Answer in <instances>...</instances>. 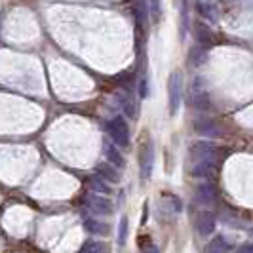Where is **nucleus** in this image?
Masks as SVG:
<instances>
[{
    "label": "nucleus",
    "instance_id": "obj_1",
    "mask_svg": "<svg viewBox=\"0 0 253 253\" xmlns=\"http://www.w3.org/2000/svg\"><path fill=\"white\" fill-rule=\"evenodd\" d=\"M190 158L192 162H210V164L219 166L221 154L213 143H194L190 149Z\"/></svg>",
    "mask_w": 253,
    "mask_h": 253
},
{
    "label": "nucleus",
    "instance_id": "obj_2",
    "mask_svg": "<svg viewBox=\"0 0 253 253\" xmlns=\"http://www.w3.org/2000/svg\"><path fill=\"white\" fill-rule=\"evenodd\" d=\"M107 131L113 137V141L120 147H127L129 145V127L124 116H114L113 120H109L107 124Z\"/></svg>",
    "mask_w": 253,
    "mask_h": 253
},
{
    "label": "nucleus",
    "instance_id": "obj_3",
    "mask_svg": "<svg viewBox=\"0 0 253 253\" xmlns=\"http://www.w3.org/2000/svg\"><path fill=\"white\" fill-rule=\"evenodd\" d=\"M181 75L173 73L169 75V82H168V93H169V114H175L179 111V103H181Z\"/></svg>",
    "mask_w": 253,
    "mask_h": 253
},
{
    "label": "nucleus",
    "instance_id": "obj_4",
    "mask_svg": "<svg viewBox=\"0 0 253 253\" xmlns=\"http://www.w3.org/2000/svg\"><path fill=\"white\" fill-rule=\"evenodd\" d=\"M194 198L200 206H213L217 202V187L211 181H204L196 187Z\"/></svg>",
    "mask_w": 253,
    "mask_h": 253
},
{
    "label": "nucleus",
    "instance_id": "obj_5",
    "mask_svg": "<svg viewBox=\"0 0 253 253\" xmlns=\"http://www.w3.org/2000/svg\"><path fill=\"white\" fill-rule=\"evenodd\" d=\"M139 160H141V177L149 179L152 173V166H154V149H152V143L147 141L139 152Z\"/></svg>",
    "mask_w": 253,
    "mask_h": 253
},
{
    "label": "nucleus",
    "instance_id": "obj_6",
    "mask_svg": "<svg viewBox=\"0 0 253 253\" xmlns=\"http://www.w3.org/2000/svg\"><path fill=\"white\" fill-rule=\"evenodd\" d=\"M86 204H88L89 210H91L93 213H97V215H111V213H113V204L109 202L105 196L89 194L88 198H86Z\"/></svg>",
    "mask_w": 253,
    "mask_h": 253
},
{
    "label": "nucleus",
    "instance_id": "obj_7",
    "mask_svg": "<svg viewBox=\"0 0 253 253\" xmlns=\"http://www.w3.org/2000/svg\"><path fill=\"white\" fill-rule=\"evenodd\" d=\"M217 168L219 166L210 164V162H192L189 168L190 175L198 179H213L217 173Z\"/></svg>",
    "mask_w": 253,
    "mask_h": 253
},
{
    "label": "nucleus",
    "instance_id": "obj_8",
    "mask_svg": "<svg viewBox=\"0 0 253 253\" xmlns=\"http://www.w3.org/2000/svg\"><path fill=\"white\" fill-rule=\"evenodd\" d=\"M194 131L200 135H217L219 133V126L215 120H211L210 116H198L194 120Z\"/></svg>",
    "mask_w": 253,
    "mask_h": 253
},
{
    "label": "nucleus",
    "instance_id": "obj_9",
    "mask_svg": "<svg viewBox=\"0 0 253 253\" xmlns=\"http://www.w3.org/2000/svg\"><path fill=\"white\" fill-rule=\"evenodd\" d=\"M196 228L202 236H210L213 230H215V215L210 213V211H204L196 217Z\"/></svg>",
    "mask_w": 253,
    "mask_h": 253
},
{
    "label": "nucleus",
    "instance_id": "obj_10",
    "mask_svg": "<svg viewBox=\"0 0 253 253\" xmlns=\"http://www.w3.org/2000/svg\"><path fill=\"white\" fill-rule=\"evenodd\" d=\"M97 173H99V177H101V179L109 181V183H113V185H116V183L120 181V173H118V168H114V166L109 164V162H105V164H99V166H97Z\"/></svg>",
    "mask_w": 253,
    "mask_h": 253
},
{
    "label": "nucleus",
    "instance_id": "obj_11",
    "mask_svg": "<svg viewBox=\"0 0 253 253\" xmlns=\"http://www.w3.org/2000/svg\"><path fill=\"white\" fill-rule=\"evenodd\" d=\"M194 37H196V40H198V44H211L213 42V33L210 31V27L204 25V23H196V27H194Z\"/></svg>",
    "mask_w": 253,
    "mask_h": 253
},
{
    "label": "nucleus",
    "instance_id": "obj_12",
    "mask_svg": "<svg viewBox=\"0 0 253 253\" xmlns=\"http://www.w3.org/2000/svg\"><path fill=\"white\" fill-rule=\"evenodd\" d=\"M105 156H107V162L109 164H113L114 168H124V156L120 154V151L116 149V147H113V145H107L105 147Z\"/></svg>",
    "mask_w": 253,
    "mask_h": 253
},
{
    "label": "nucleus",
    "instance_id": "obj_13",
    "mask_svg": "<svg viewBox=\"0 0 253 253\" xmlns=\"http://www.w3.org/2000/svg\"><path fill=\"white\" fill-rule=\"evenodd\" d=\"M228 252V242L223 236H217L206 246V253H227Z\"/></svg>",
    "mask_w": 253,
    "mask_h": 253
},
{
    "label": "nucleus",
    "instance_id": "obj_14",
    "mask_svg": "<svg viewBox=\"0 0 253 253\" xmlns=\"http://www.w3.org/2000/svg\"><path fill=\"white\" fill-rule=\"evenodd\" d=\"M84 227L88 228L91 234H107L109 232V228L105 227L103 223H99V221H95V219H84Z\"/></svg>",
    "mask_w": 253,
    "mask_h": 253
},
{
    "label": "nucleus",
    "instance_id": "obj_15",
    "mask_svg": "<svg viewBox=\"0 0 253 253\" xmlns=\"http://www.w3.org/2000/svg\"><path fill=\"white\" fill-rule=\"evenodd\" d=\"M80 253H109V248L103 242H88V244H84Z\"/></svg>",
    "mask_w": 253,
    "mask_h": 253
},
{
    "label": "nucleus",
    "instance_id": "obj_16",
    "mask_svg": "<svg viewBox=\"0 0 253 253\" xmlns=\"http://www.w3.org/2000/svg\"><path fill=\"white\" fill-rule=\"evenodd\" d=\"M192 105H194L198 111H208V109L211 107V105H210V97H208L204 91H200V93H196V95H194Z\"/></svg>",
    "mask_w": 253,
    "mask_h": 253
},
{
    "label": "nucleus",
    "instance_id": "obj_17",
    "mask_svg": "<svg viewBox=\"0 0 253 253\" xmlns=\"http://www.w3.org/2000/svg\"><path fill=\"white\" fill-rule=\"evenodd\" d=\"M135 17H137V25L139 27L147 25V6H145L143 0H139V2L135 4Z\"/></svg>",
    "mask_w": 253,
    "mask_h": 253
},
{
    "label": "nucleus",
    "instance_id": "obj_18",
    "mask_svg": "<svg viewBox=\"0 0 253 253\" xmlns=\"http://www.w3.org/2000/svg\"><path fill=\"white\" fill-rule=\"evenodd\" d=\"M189 61L192 65H202L206 61V50L204 48H192L189 55Z\"/></svg>",
    "mask_w": 253,
    "mask_h": 253
},
{
    "label": "nucleus",
    "instance_id": "obj_19",
    "mask_svg": "<svg viewBox=\"0 0 253 253\" xmlns=\"http://www.w3.org/2000/svg\"><path fill=\"white\" fill-rule=\"evenodd\" d=\"M89 185H91V189L97 190V192H105V194H109L111 189H109V185L105 183V179L101 177H91L89 179Z\"/></svg>",
    "mask_w": 253,
    "mask_h": 253
},
{
    "label": "nucleus",
    "instance_id": "obj_20",
    "mask_svg": "<svg viewBox=\"0 0 253 253\" xmlns=\"http://www.w3.org/2000/svg\"><path fill=\"white\" fill-rule=\"evenodd\" d=\"M127 238V217H122L120 221V228H118V244L124 246Z\"/></svg>",
    "mask_w": 253,
    "mask_h": 253
},
{
    "label": "nucleus",
    "instance_id": "obj_21",
    "mask_svg": "<svg viewBox=\"0 0 253 253\" xmlns=\"http://www.w3.org/2000/svg\"><path fill=\"white\" fill-rule=\"evenodd\" d=\"M122 105H124V113H126L129 118H135V114H137V111H135V101H133L131 97H124Z\"/></svg>",
    "mask_w": 253,
    "mask_h": 253
},
{
    "label": "nucleus",
    "instance_id": "obj_22",
    "mask_svg": "<svg viewBox=\"0 0 253 253\" xmlns=\"http://www.w3.org/2000/svg\"><path fill=\"white\" fill-rule=\"evenodd\" d=\"M160 12H162V0H151V13L154 21L160 17Z\"/></svg>",
    "mask_w": 253,
    "mask_h": 253
},
{
    "label": "nucleus",
    "instance_id": "obj_23",
    "mask_svg": "<svg viewBox=\"0 0 253 253\" xmlns=\"http://www.w3.org/2000/svg\"><path fill=\"white\" fill-rule=\"evenodd\" d=\"M147 93H149V88H147V80H141V84H139V95H141V97H147Z\"/></svg>",
    "mask_w": 253,
    "mask_h": 253
},
{
    "label": "nucleus",
    "instance_id": "obj_24",
    "mask_svg": "<svg viewBox=\"0 0 253 253\" xmlns=\"http://www.w3.org/2000/svg\"><path fill=\"white\" fill-rule=\"evenodd\" d=\"M236 253H253V246L252 244H244L236 250Z\"/></svg>",
    "mask_w": 253,
    "mask_h": 253
},
{
    "label": "nucleus",
    "instance_id": "obj_25",
    "mask_svg": "<svg viewBox=\"0 0 253 253\" xmlns=\"http://www.w3.org/2000/svg\"><path fill=\"white\" fill-rule=\"evenodd\" d=\"M143 253H158V248L152 246V244H147V246L143 248Z\"/></svg>",
    "mask_w": 253,
    "mask_h": 253
}]
</instances>
